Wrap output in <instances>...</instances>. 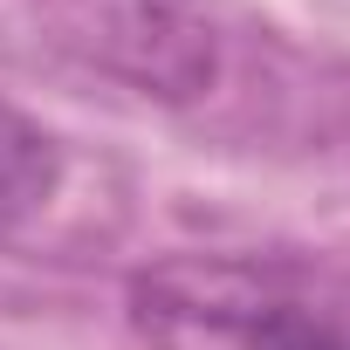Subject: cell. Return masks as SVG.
Wrapping results in <instances>:
<instances>
[{"label": "cell", "instance_id": "cell-3", "mask_svg": "<svg viewBox=\"0 0 350 350\" xmlns=\"http://www.w3.org/2000/svg\"><path fill=\"white\" fill-rule=\"evenodd\" d=\"M55 179H62L55 137L35 117H21L14 103H0V234L21 227L28 213H42L49 193H55Z\"/></svg>", "mask_w": 350, "mask_h": 350}, {"label": "cell", "instance_id": "cell-1", "mask_svg": "<svg viewBox=\"0 0 350 350\" xmlns=\"http://www.w3.org/2000/svg\"><path fill=\"white\" fill-rule=\"evenodd\" d=\"M144 350H350V268L323 254H165L131 275Z\"/></svg>", "mask_w": 350, "mask_h": 350}, {"label": "cell", "instance_id": "cell-2", "mask_svg": "<svg viewBox=\"0 0 350 350\" xmlns=\"http://www.w3.org/2000/svg\"><path fill=\"white\" fill-rule=\"evenodd\" d=\"M55 21H62L69 49H83L96 69H110L131 90L165 96V103L200 96L220 69L213 28L186 0H62Z\"/></svg>", "mask_w": 350, "mask_h": 350}]
</instances>
